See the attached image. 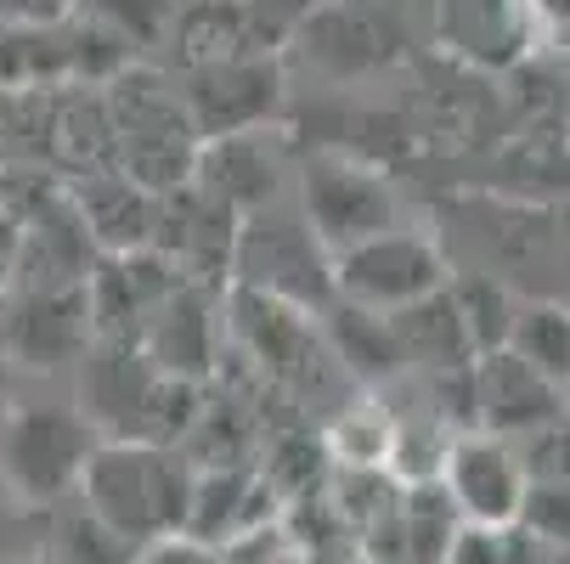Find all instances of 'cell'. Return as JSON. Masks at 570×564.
<instances>
[{"instance_id":"12","label":"cell","mask_w":570,"mask_h":564,"mask_svg":"<svg viewBox=\"0 0 570 564\" xmlns=\"http://www.w3.org/2000/svg\"><path fill=\"white\" fill-rule=\"evenodd\" d=\"M73 209H79V220H86L91 244L102 255H130V249L153 244L158 209H153V192L136 187L130 176H91L73 192Z\"/></svg>"},{"instance_id":"25","label":"cell","mask_w":570,"mask_h":564,"mask_svg":"<svg viewBox=\"0 0 570 564\" xmlns=\"http://www.w3.org/2000/svg\"><path fill=\"white\" fill-rule=\"evenodd\" d=\"M531 7H537V12H548V18H559V23L570 18V0H531Z\"/></svg>"},{"instance_id":"8","label":"cell","mask_w":570,"mask_h":564,"mask_svg":"<svg viewBox=\"0 0 570 564\" xmlns=\"http://www.w3.org/2000/svg\"><path fill=\"white\" fill-rule=\"evenodd\" d=\"M441 486L458 503V514L469 525H514L520 514V492H525V468L514 457V446L503 435H485V429H463L446 441L441 457Z\"/></svg>"},{"instance_id":"17","label":"cell","mask_w":570,"mask_h":564,"mask_svg":"<svg viewBox=\"0 0 570 564\" xmlns=\"http://www.w3.org/2000/svg\"><path fill=\"white\" fill-rule=\"evenodd\" d=\"M520 362H531L548 384H559L570 395V316L553 310V305H537V310H514V334L509 345Z\"/></svg>"},{"instance_id":"29","label":"cell","mask_w":570,"mask_h":564,"mask_svg":"<svg viewBox=\"0 0 570 564\" xmlns=\"http://www.w3.org/2000/svg\"><path fill=\"white\" fill-rule=\"evenodd\" d=\"M0 362H7V356H0Z\"/></svg>"},{"instance_id":"15","label":"cell","mask_w":570,"mask_h":564,"mask_svg":"<svg viewBox=\"0 0 570 564\" xmlns=\"http://www.w3.org/2000/svg\"><path fill=\"white\" fill-rule=\"evenodd\" d=\"M73 73V34L62 23H0V86H40Z\"/></svg>"},{"instance_id":"2","label":"cell","mask_w":570,"mask_h":564,"mask_svg":"<svg viewBox=\"0 0 570 564\" xmlns=\"http://www.w3.org/2000/svg\"><path fill=\"white\" fill-rule=\"evenodd\" d=\"M97 424L68 407H18L0 435V479L12 497L29 503H57L79 486L91 452H97Z\"/></svg>"},{"instance_id":"1","label":"cell","mask_w":570,"mask_h":564,"mask_svg":"<svg viewBox=\"0 0 570 564\" xmlns=\"http://www.w3.org/2000/svg\"><path fill=\"white\" fill-rule=\"evenodd\" d=\"M79 503L102 525L130 536L136 547H153L165 536H181L193 474L170 446L153 441H97L86 474H79Z\"/></svg>"},{"instance_id":"14","label":"cell","mask_w":570,"mask_h":564,"mask_svg":"<svg viewBox=\"0 0 570 564\" xmlns=\"http://www.w3.org/2000/svg\"><path fill=\"white\" fill-rule=\"evenodd\" d=\"M463 514L458 503L446 497L441 479H413V486L401 492L395 503V531H401V553L413 558V564H441L452 536H458Z\"/></svg>"},{"instance_id":"9","label":"cell","mask_w":570,"mask_h":564,"mask_svg":"<svg viewBox=\"0 0 570 564\" xmlns=\"http://www.w3.org/2000/svg\"><path fill=\"white\" fill-rule=\"evenodd\" d=\"M277 108V68L261 57H215L198 62L193 91H187V119L198 141L237 136V130H261L266 113Z\"/></svg>"},{"instance_id":"26","label":"cell","mask_w":570,"mask_h":564,"mask_svg":"<svg viewBox=\"0 0 570 564\" xmlns=\"http://www.w3.org/2000/svg\"><path fill=\"white\" fill-rule=\"evenodd\" d=\"M7 288H12V266L0 260V299H7Z\"/></svg>"},{"instance_id":"7","label":"cell","mask_w":570,"mask_h":564,"mask_svg":"<svg viewBox=\"0 0 570 564\" xmlns=\"http://www.w3.org/2000/svg\"><path fill=\"white\" fill-rule=\"evenodd\" d=\"M469 407H474V429L503 435V441H525L531 429L570 413V395L559 384H548L514 350H485V356L469 362Z\"/></svg>"},{"instance_id":"27","label":"cell","mask_w":570,"mask_h":564,"mask_svg":"<svg viewBox=\"0 0 570 564\" xmlns=\"http://www.w3.org/2000/svg\"><path fill=\"white\" fill-rule=\"evenodd\" d=\"M18 564H57L51 553H29V558H18Z\"/></svg>"},{"instance_id":"5","label":"cell","mask_w":570,"mask_h":564,"mask_svg":"<svg viewBox=\"0 0 570 564\" xmlns=\"http://www.w3.org/2000/svg\"><path fill=\"white\" fill-rule=\"evenodd\" d=\"M97 345V321H91V294L86 283L73 288H7L0 299V356L51 373L68 367Z\"/></svg>"},{"instance_id":"3","label":"cell","mask_w":570,"mask_h":564,"mask_svg":"<svg viewBox=\"0 0 570 564\" xmlns=\"http://www.w3.org/2000/svg\"><path fill=\"white\" fill-rule=\"evenodd\" d=\"M435 288H446V260L430 237L406 231V226H390L351 249H334V294H345V305L401 310Z\"/></svg>"},{"instance_id":"21","label":"cell","mask_w":570,"mask_h":564,"mask_svg":"<svg viewBox=\"0 0 570 564\" xmlns=\"http://www.w3.org/2000/svg\"><path fill=\"white\" fill-rule=\"evenodd\" d=\"M514 457H520L525 479H570V413L542 424V429H531Z\"/></svg>"},{"instance_id":"16","label":"cell","mask_w":570,"mask_h":564,"mask_svg":"<svg viewBox=\"0 0 570 564\" xmlns=\"http://www.w3.org/2000/svg\"><path fill=\"white\" fill-rule=\"evenodd\" d=\"M328 339H334V356L351 373H362V378H379V373H395L401 367V345L390 334V316L384 310L340 305L334 321H328Z\"/></svg>"},{"instance_id":"10","label":"cell","mask_w":570,"mask_h":564,"mask_svg":"<svg viewBox=\"0 0 570 564\" xmlns=\"http://www.w3.org/2000/svg\"><path fill=\"white\" fill-rule=\"evenodd\" d=\"M272 514V486L255 474H237V468H209L193 474V497H187V525L181 536L193 542H243L261 520Z\"/></svg>"},{"instance_id":"28","label":"cell","mask_w":570,"mask_h":564,"mask_svg":"<svg viewBox=\"0 0 570 564\" xmlns=\"http://www.w3.org/2000/svg\"><path fill=\"white\" fill-rule=\"evenodd\" d=\"M0 531H7V497H0Z\"/></svg>"},{"instance_id":"24","label":"cell","mask_w":570,"mask_h":564,"mask_svg":"<svg viewBox=\"0 0 570 564\" xmlns=\"http://www.w3.org/2000/svg\"><path fill=\"white\" fill-rule=\"evenodd\" d=\"M141 564H226V553L209 542H193V536H165L141 553Z\"/></svg>"},{"instance_id":"23","label":"cell","mask_w":570,"mask_h":564,"mask_svg":"<svg viewBox=\"0 0 570 564\" xmlns=\"http://www.w3.org/2000/svg\"><path fill=\"white\" fill-rule=\"evenodd\" d=\"M503 531H509V525H503ZM503 531H498V525H469V520H463L441 564H498V558H503Z\"/></svg>"},{"instance_id":"11","label":"cell","mask_w":570,"mask_h":564,"mask_svg":"<svg viewBox=\"0 0 570 564\" xmlns=\"http://www.w3.org/2000/svg\"><path fill=\"white\" fill-rule=\"evenodd\" d=\"M193 176L204 181V192L215 204L237 209H261L277 192V152L266 141V130H237V136H215L209 147H198Z\"/></svg>"},{"instance_id":"18","label":"cell","mask_w":570,"mask_h":564,"mask_svg":"<svg viewBox=\"0 0 570 564\" xmlns=\"http://www.w3.org/2000/svg\"><path fill=\"white\" fill-rule=\"evenodd\" d=\"M141 553L147 547H136L130 536L102 525L86 503H79L73 514H62L57 531H51V558L57 564H141Z\"/></svg>"},{"instance_id":"20","label":"cell","mask_w":570,"mask_h":564,"mask_svg":"<svg viewBox=\"0 0 570 564\" xmlns=\"http://www.w3.org/2000/svg\"><path fill=\"white\" fill-rule=\"evenodd\" d=\"M514 525L548 547H570V479H525Z\"/></svg>"},{"instance_id":"22","label":"cell","mask_w":570,"mask_h":564,"mask_svg":"<svg viewBox=\"0 0 570 564\" xmlns=\"http://www.w3.org/2000/svg\"><path fill=\"white\" fill-rule=\"evenodd\" d=\"M390 418H373V413H345L340 418V429H334V452L340 457H351L356 468H373V463H384L390 457Z\"/></svg>"},{"instance_id":"13","label":"cell","mask_w":570,"mask_h":564,"mask_svg":"<svg viewBox=\"0 0 570 564\" xmlns=\"http://www.w3.org/2000/svg\"><path fill=\"white\" fill-rule=\"evenodd\" d=\"M390 316V334L401 345V362H424L435 373H452V367H469L474 350H469V334H463V321H458V305L446 288L413 299V305H401V310H384Z\"/></svg>"},{"instance_id":"6","label":"cell","mask_w":570,"mask_h":564,"mask_svg":"<svg viewBox=\"0 0 570 564\" xmlns=\"http://www.w3.org/2000/svg\"><path fill=\"white\" fill-rule=\"evenodd\" d=\"M305 226L322 237L328 255L351 249L373 231L401 226L395 220V192L373 170H362L356 158H340V152L311 158L305 165Z\"/></svg>"},{"instance_id":"19","label":"cell","mask_w":570,"mask_h":564,"mask_svg":"<svg viewBox=\"0 0 570 564\" xmlns=\"http://www.w3.org/2000/svg\"><path fill=\"white\" fill-rule=\"evenodd\" d=\"M446 294H452V305H458V321H463V334H469V350H474V356L509 345L514 310H520V305H514L498 283L469 277V283H458V288H446Z\"/></svg>"},{"instance_id":"4","label":"cell","mask_w":570,"mask_h":564,"mask_svg":"<svg viewBox=\"0 0 570 564\" xmlns=\"http://www.w3.org/2000/svg\"><path fill=\"white\" fill-rule=\"evenodd\" d=\"M232 266L255 294L283 299L294 310L334 294V255L322 249V237L305 220H288V215H255L237 231Z\"/></svg>"}]
</instances>
